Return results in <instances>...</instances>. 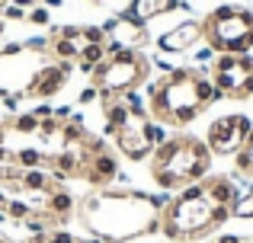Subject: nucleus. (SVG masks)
<instances>
[{"label":"nucleus","instance_id":"nucleus-32","mask_svg":"<svg viewBox=\"0 0 253 243\" xmlns=\"http://www.w3.org/2000/svg\"><path fill=\"white\" fill-rule=\"evenodd\" d=\"M3 16L6 19H26V10H23V6H16V3H6L3 6Z\"/></svg>","mask_w":253,"mask_h":243},{"label":"nucleus","instance_id":"nucleus-45","mask_svg":"<svg viewBox=\"0 0 253 243\" xmlns=\"http://www.w3.org/2000/svg\"><path fill=\"white\" fill-rule=\"evenodd\" d=\"M209 243H215V240H209Z\"/></svg>","mask_w":253,"mask_h":243},{"label":"nucleus","instance_id":"nucleus-44","mask_svg":"<svg viewBox=\"0 0 253 243\" xmlns=\"http://www.w3.org/2000/svg\"><path fill=\"white\" fill-rule=\"evenodd\" d=\"M0 35H3V23H0Z\"/></svg>","mask_w":253,"mask_h":243},{"label":"nucleus","instance_id":"nucleus-7","mask_svg":"<svg viewBox=\"0 0 253 243\" xmlns=\"http://www.w3.org/2000/svg\"><path fill=\"white\" fill-rule=\"evenodd\" d=\"M209 77L224 93V100H250L253 96V58L250 55H215Z\"/></svg>","mask_w":253,"mask_h":243},{"label":"nucleus","instance_id":"nucleus-19","mask_svg":"<svg viewBox=\"0 0 253 243\" xmlns=\"http://www.w3.org/2000/svg\"><path fill=\"white\" fill-rule=\"evenodd\" d=\"M13 163H19L23 170H36V167H45L48 163V154L39 147H19L16 154H13Z\"/></svg>","mask_w":253,"mask_h":243},{"label":"nucleus","instance_id":"nucleus-5","mask_svg":"<svg viewBox=\"0 0 253 243\" xmlns=\"http://www.w3.org/2000/svg\"><path fill=\"white\" fill-rule=\"evenodd\" d=\"M202 38L215 55H250L253 48V10L221 3L202 19Z\"/></svg>","mask_w":253,"mask_h":243},{"label":"nucleus","instance_id":"nucleus-39","mask_svg":"<svg viewBox=\"0 0 253 243\" xmlns=\"http://www.w3.org/2000/svg\"><path fill=\"white\" fill-rule=\"evenodd\" d=\"M6 202H10V199H6V189L0 186V208H6Z\"/></svg>","mask_w":253,"mask_h":243},{"label":"nucleus","instance_id":"nucleus-25","mask_svg":"<svg viewBox=\"0 0 253 243\" xmlns=\"http://www.w3.org/2000/svg\"><path fill=\"white\" fill-rule=\"evenodd\" d=\"M13 131H19V135H36L39 131V119L32 112H23L13 119Z\"/></svg>","mask_w":253,"mask_h":243},{"label":"nucleus","instance_id":"nucleus-46","mask_svg":"<svg viewBox=\"0 0 253 243\" xmlns=\"http://www.w3.org/2000/svg\"><path fill=\"white\" fill-rule=\"evenodd\" d=\"M247 243H253V240H247Z\"/></svg>","mask_w":253,"mask_h":243},{"label":"nucleus","instance_id":"nucleus-34","mask_svg":"<svg viewBox=\"0 0 253 243\" xmlns=\"http://www.w3.org/2000/svg\"><path fill=\"white\" fill-rule=\"evenodd\" d=\"M32 115H36V119L42 122V119H51V115H55V109H51L48 103H42V106H39V109H36V112H32Z\"/></svg>","mask_w":253,"mask_h":243},{"label":"nucleus","instance_id":"nucleus-4","mask_svg":"<svg viewBox=\"0 0 253 243\" xmlns=\"http://www.w3.org/2000/svg\"><path fill=\"white\" fill-rule=\"evenodd\" d=\"M199 68H173L161 80L148 83V115L161 125L186 128L205 112L199 100Z\"/></svg>","mask_w":253,"mask_h":243},{"label":"nucleus","instance_id":"nucleus-2","mask_svg":"<svg viewBox=\"0 0 253 243\" xmlns=\"http://www.w3.org/2000/svg\"><path fill=\"white\" fill-rule=\"evenodd\" d=\"M231 218L228 205H218L209 192H205V179L192 182V186L179 189L176 199H170V205L161 211V227L157 231L167 240H202L209 231H215L218 224Z\"/></svg>","mask_w":253,"mask_h":243},{"label":"nucleus","instance_id":"nucleus-17","mask_svg":"<svg viewBox=\"0 0 253 243\" xmlns=\"http://www.w3.org/2000/svg\"><path fill=\"white\" fill-rule=\"evenodd\" d=\"M42 211H48L55 221H64V218H71V211H74V199H71V192H64V189H51V192L45 195Z\"/></svg>","mask_w":253,"mask_h":243},{"label":"nucleus","instance_id":"nucleus-36","mask_svg":"<svg viewBox=\"0 0 253 243\" xmlns=\"http://www.w3.org/2000/svg\"><path fill=\"white\" fill-rule=\"evenodd\" d=\"M215 243H247V237H237V234H221Z\"/></svg>","mask_w":253,"mask_h":243},{"label":"nucleus","instance_id":"nucleus-22","mask_svg":"<svg viewBox=\"0 0 253 243\" xmlns=\"http://www.w3.org/2000/svg\"><path fill=\"white\" fill-rule=\"evenodd\" d=\"M119 100L128 106L131 115H148V103H144V96L138 93V90H128V93H119Z\"/></svg>","mask_w":253,"mask_h":243},{"label":"nucleus","instance_id":"nucleus-16","mask_svg":"<svg viewBox=\"0 0 253 243\" xmlns=\"http://www.w3.org/2000/svg\"><path fill=\"white\" fill-rule=\"evenodd\" d=\"M128 115H131L128 106H125L119 96L109 103V106H103V122H106V125H103V138H116V131L122 128L125 122H128Z\"/></svg>","mask_w":253,"mask_h":243},{"label":"nucleus","instance_id":"nucleus-15","mask_svg":"<svg viewBox=\"0 0 253 243\" xmlns=\"http://www.w3.org/2000/svg\"><path fill=\"white\" fill-rule=\"evenodd\" d=\"M179 6H186L183 0H131V10H128V16L148 26L151 19L164 16V13H173V10H179Z\"/></svg>","mask_w":253,"mask_h":243},{"label":"nucleus","instance_id":"nucleus-24","mask_svg":"<svg viewBox=\"0 0 253 243\" xmlns=\"http://www.w3.org/2000/svg\"><path fill=\"white\" fill-rule=\"evenodd\" d=\"M3 211H6V218H13V221H26L32 211H36V208H32L29 202H23V199H10Z\"/></svg>","mask_w":253,"mask_h":243},{"label":"nucleus","instance_id":"nucleus-14","mask_svg":"<svg viewBox=\"0 0 253 243\" xmlns=\"http://www.w3.org/2000/svg\"><path fill=\"white\" fill-rule=\"evenodd\" d=\"M205 192L218 202V205H228L234 208V202L244 195V186L231 176H205Z\"/></svg>","mask_w":253,"mask_h":243},{"label":"nucleus","instance_id":"nucleus-3","mask_svg":"<svg viewBox=\"0 0 253 243\" xmlns=\"http://www.w3.org/2000/svg\"><path fill=\"white\" fill-rule=\"evenodd\" d=\"M211 150L202 138L173 135L151 154V176L161 192H179V189L202 182L211 173Z\"/></svg>","mask_w":253,"mask_h":243},{"label":"nucleus","instance_id":"nucleus-43","mask_svg":"<svg viewBox=\"0 0 253 243\" xmlns=\"http://www.w3.org/2000/svg\"><path fill=\"white\" fill-rule=\"evenodd\" d=\"M6 3H10V0H0V6H6Z\"/></svg>","mask_w":253,"mask_h":243},{"label":"nucleus","instance_id":"nucleus-30","mask_svg":"<svg viewBox=\"0 0 253 243\" xmlns=\"http://www.w3.org/2000/svg\"><path fill=\"white\" fill-rule=\"evenodd\" d=\"M23 51H26L23 42H6V45H0V58H19Z\"/></svg>","mask_w":253,"mask_h":243},{"label":"nucleus","instance_id":"nucleus-21","mask_svg":"<svg viewBox=\"0 0 253 243\" xmlns=\"http://www.w3.org/2000/svg\"><path fill=\"white\" fill-rule=\"evenodd\" d=\"M231 218L253 221V186H250V189H244V195L234 202V208H231Z\"/></svg>","mask_w":253,"mask_h":243},{"label":"nucleus","instance_id":"nucleus-33","mask_svg":"<svg viewBox=\"0 0 253 243\" xmlns=\"http://www.w3.org/2000/svg\"><path fill=\"white\" fill-rule=\"evenodd\" d=\"M211 61H215V51H211V48H199L196 51V64H209V68H211Z\"/></svg>","mask_w":253,"mask_h":243},{"label":"nucleus","instance_id":"nucleus-26","mask_svg":"<svg viewBox=\"0 0 253 243\" xmlns=\"http://www.w3.org/2000/svg\"><path fill=\"white\" fill-rule=\"evenodd\" d=\"M84 45H106V29L103 26H81Z\"/></svg>","mask_w":253,"mask_h":243},{"label":"nucleus","instance_id":"nucleus-6","mask_svg":"<svg viewBox=\"0 0 253 243\" xmlns=\"http://www.w3.org/2000/svg\"><path fill=\"white\" fill-rule=\"evenodd\" d=\"M151 61L141 55V51H119V55L106 58L103 64L93 68V87L99 93H128V90H138L144 80H148Z\"/></svg>","mask_w":253,"mask_h":243},{"label":"nucleus","instance_id":"nucleus-11","mask_svg":"<svg viewBox=\"0 0 253 243\" xmlns=\"http://www.w3.org/2000/svg\"><path fill=\"white\" fill-rule=\"evenodd\" d=\"M199 42H202V19H186V23L173 26L170 32H164V35L157 38V45H161L164 55L189 51V48H196Z\"/></svg>","mask_w":253,"mask_h":243},{"label":"nucleus","instance_id":"nucleus-23","mask_svg":"<svg viewBox=\"0 0 253 243\" xmlns=\"http://www.w3.org/2000/svg\"><path fill=\"white\" fill-rule=\"evenodd\" d=\"M106 45H81V55H77V61H86V64H93V68H96V64H103L106 61Z\"/></svg>","mask_w":253,"mask_h":243},{"label":"nucleus","instance_id":"nucleus-20","mask_svg":"<svg viewBox=\"0 0 253 243\" xmlns=\"http://www.w3.org/2000/svg\"><path fill=\"white\" fill-rule=\"evenodd\" d=\"M234 170L241 176H253V135L247 138V144L234 154Z\"/></svg>","mask_w":253,"mask_h":243},{"label":"nucleus","instance_id":"nucleus-35","mask_svg":"<svg viewBox=\"0 0 253 243\" xmlns=\"http://www.w3.org/2000/svg\"><path fill=\"white\" fill-rule=\"evenodd\" d=\"M77 100H81V103H93V100H99V90H96V87H86L84 93L77 96Z\"/></svg>","mask_w":253,"mask_h":243},{"label":"nucleus","instance_id":"nucleus-9","mask_svg":"<svg viewBox=\"0 0 253 243\" xmlns=\"http://www.w3.org/2000/svg\"><path fill=\"white\" fill-rule=\"evenodd\" d=\"M106 29V55H119V51H138L144 42H148V26L131 19L128 13L125 16H112L109 23H103Z\"/></svg>","mask_w":253,"mask_h":243},{"label":"nucleus","instance_id":"nucleus-42","mask_svg":"<svg viewBox=\"0 0 253 243\" xmlns=\"http://www.w3.org/2000/svg\"><path fill=\"white\" fill-rule=\"evenodd\" d=\"M0 243H6V234H3V227H0Z\"/></svg>","mask_w":253,"mask_h":243},{"label":"nucleus","instance_id":"nucleus-31","mask_svg":"<svg viewBox=\"0 0 253 243\" xmlns=\"http://www.w3.org/2000/svg\"><path fill=\"white\" fill-rule=\"evenodd\" d=\"M26 19L36 23V26H45V23H48V10H45V6H32V10L26 13Z\"/></svg>","mask_w":253,"mask_h":243},{"label":"nucleus","instance_id":"nucleus-41","mask_svg":"<svg viewBox=\"0 0 253 243\" xmlns=\"http://www.w3.org/2000/svg\"><path fill=\"white\" fill-rule=\"evenodd\" d=\"M0 144H6V128L0 125Z\"/></svg>","mask_w":253,"mask_h":243},{"label":"nucleus","instance_id":"nucleus-8","mask_svg":"<svg viewBox=\"0 0 253 243\" xmlns=\"http://www.w3.org/2000/svg\"><path fill=\"white\" fill-rule=\"evenodd\" d=\"M253 135V119L244 112H231L221 115L209 125V135H205V144H209L211 157H234L237 150L247 144V138Z\"/></svg>","mask_w":253,"mask_h":243},{"label":"nucleus","instance_id":"nucleus-29","mask_svg":"<svg viewBox=\"0 0 253 243\" xmlns=\"http://www.w3.org/2000/svg\"><path fill=\"white\" fill-rule=\"evenodd\" d=\"M23 45L32 51V55H42V51H48V48H51V38H45V35H32L29 42H23Z\"/></svg>","mask_w":253,"mask_h":243},{"label":"nucleus","instance_id":"nucleus-47","mask_svg":"<svg viewBox=\"0 0 253 243\" xmlns=\"http://www.w3.org/2000/svg\"><path fill=\"white\" fill-rule=\"evenodd\" d=\"M250 100H253V96H250Z\"/></svg>","mask_w":253,"mask_h":243},{"label":"nucleus","instance_id":"nucleus-13","mask_svg":"<svg viewBox=\"0 0 253 243\" xmlns=\"http://www.w3.org/2000/svg\"><path fill=\"white\" fill-rule=\"evenodd\" d=\"M84 179L90 182V186H112V182L119 179V160L109 154V150H99V154H90L86 157V163H84Z\"/></svg>","mask_w":253,"mask_h":243},{"label":"nucleus","instance_id":"nucleus-28","mask_svg":"<svg viewBox=\"0 0 253 243\" xmlns=\"http://www.w3.org/2000/svg\"><path fill=\"white\" fill-rule=\"evenodd\" d=\"M93 3L106 6V10H109L112 16H125V13L131 10V0H93Z\"/></svg>","mask_w":253,"mask_h":243},{"label":"nucleus","instance_id":"nucleus-38","mask_svg":"<svg viewBox=\"0 0 253 243\" xmlns=\"http://www.w3.org/2000/svg\"><path fill=\"white\" fill-rule=\"evenodd\" d=\"M13 160V154L6 150V144H0V163H10Z\"/></svg>","mask_w":253,"mask_h":243},{"label":"nucleus","instance_id":"nucleus-27","mask_svg":"<svg viewBox=\"0 0 253 243\" xmlns=\"http://www.w3.org/2000/svg\"><path fill=\"white\" fill-rule=\"evenodd\" d=\"M167 138H170V135H167V128H164V125H161V122H154V119H148V141H151V144H154V147H161V144H164V141H167Z\"/></svg>","mask_w":253,"mask_h":243},{"label":"nucleus","instance_id":"nucleus-12","mask_svg":"<svg viewBox=\"0 0 253 243\" xmlns=\"http://www.w3.org/2000/svg\"><path fill=\"white\" fill-rule=\"evenodd\" d=\"M64 83H68V74H64L58 64H45V68H39L36 74L29 77V83L23 87V93L36 96V100H51Z\"/></svg>","mask_w":253,"mask_h":243},{"label":"nucleus","instance_id":"nucleus-37","mask_svg":"<svg viewBox=\"0 0 253 243\" xmlns=\"http://www.w3.org/2000/svg\"><path fill=\"white\" fill-rule=\"evenodd\" d=\"M10 3H16V6H23V10H26V13H29V10H32V6H36V0H10Z\"/></svg>","mask_w":253,"mask_h":243},{"label":"nucleus","instance_id":"nucleus-18","mask_svg":"<svg viewBox=\"0 0 253 243\" xmlns=\"http://www.w3.org/2000/svg\"><path fill=\"white\" fill-rule=\"evenodd\" d=\"M81 45L84 42H74V38H51V55H55V61H77V55H81Z\"/></svg>","mask_w":253,"mask_h":243},{"label":"nucleus","instance_id":"nucleus-10","mask_svg":"<svg viewBox=\"0 0 253 243\" xmlns=\"http://www.w3.org/2000/svg\"><path fill=\"white\" fill-rule=\"evenodd\" d=\"M148 119L151 115H128V122L116 131V144L122 150V157H128L131 163L151 160L154 144L148 141Z\"/></svg>","mask_w":253,"mask_h":243},{"label":"nucleus","instance_id":"nucleus-1","mask_svg":"<svg viewBox=\"0 0 253 243\" xmlns=\"http://www.w3.org/2000/svg\"><path fill=\"white\" fill-rule=\"evenodd\" d=\"M84 221L99 240L122 243L161 227V211L151 205L148 192L125 186H106L103 195H93L84 205Z\"/></svg>","mask_w":253,"mask_h":243},{"label":"nucleus","instance_id":"nucleus-40","mask_svg":"<svg viewBox=\"0 0 253 243\" xmlns=\"http://www.w3.org/2000/svg\"><path fill=\"white\" fill-rule=\"evenodd\" d=\"M45 3V10H48V6H61V0H42Z\"/></svg>","mask_w":253,"mask_h":243}]
</instances>
